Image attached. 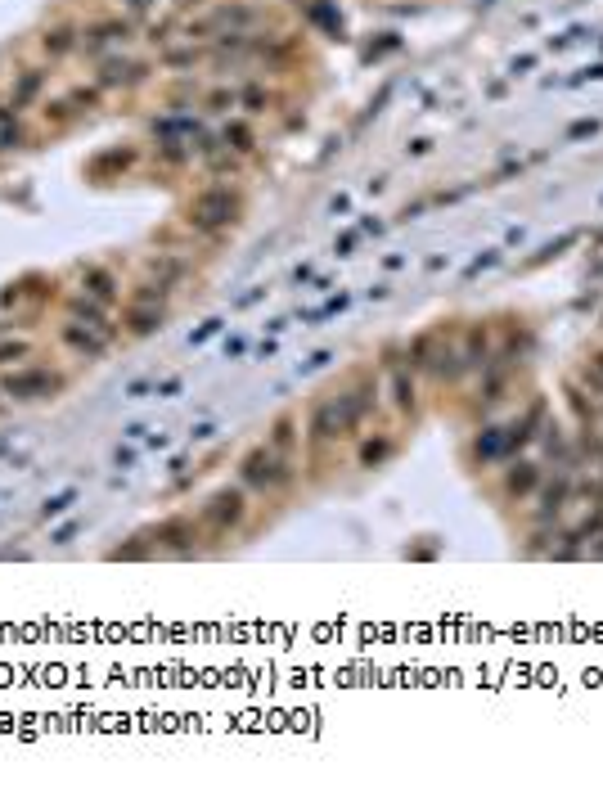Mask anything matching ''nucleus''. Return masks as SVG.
Instances as JSON below:
<instances>
[{
  "mask_svg": "<svg viewBox=\"0 0 603 788\" xmlns=\"http://www.w3.org/2000/svg\"><path fill=\"white\" fill-rule=\"evenodd\" d=\"M239 482L248 491H261V496L288 491L293 487V460L279 455L275 446H252V451L239 460Z\"/></svg>",
  "mask_w": 603,
  "mask_h": 788,
  "instance_id": "nucleus-1",
  "label": "nucleus"
},
{
  "mask_svg": "<svg viewBox=\"0 0 603 788\" xmlns=\"http://www.w3.org/2000/svg\"><path fill=\"white\" fill-rule=\"evenodd\" d=\"M239 221V194L225 190V185H212V190H198L185 208V226L194 235H221Z\"/></svg>",
  "mask_w": 603,
  "mask_h": 788,
  "instance_id": "nucleus-2",
  "label": "nucleus"
},
{
  "mask_svg": "<svg viewBox=\"0 0 603 788\" xmlns=\"http://www.w3.org/2000/svg\"><path fill=\"white\" fill-rule=\"evenodd\" d=\"M252 23H257V5H248V0H221V5H212V10L203 14V19H189L185 28H180V37L185 41H216L221 32H248Z\"/></svg>",
  "mask_w": 603,
  "mask_h": 788,
  "instance_id": "nucleus-3",
  "label": "nucleus"
},
{
  "mask_svg": "<svg viewBox=\"0 0 603 788\" xmlns=\"http://www.w3.org/2000/svg\"><path fill=\"white\" fill-rule=\"evenodd\" d=\"M0 392L18 406L27 401H54L63 392V374H54L50 365H14V370H0Z\"/></svg>",
  "mask_w": 603,
  "mask_h": 788,
  "instance_id": "nucleus-4",
  "label": "nucleus"
},
{
  "mask_svg": "<svg viewBox=\"0 0 603 788\" xmlns=\"http://www.w3.org/2000/svg\"><path fill=\"white\" fill-rule=\"evenodd\" d=\"M243 518H248V491L243 487H221L203 509H198V523H203L207 536H230Z\"/></svg>",
  "mask_w": 603,
  "mask_h": 788,
  "instance_id": "nucleus-5",
  "label": "nucleus"
},
{
  "mask_svg": "<svg viewBox=\"0 0 603 788\" xmlns=\"http://www.w3.org/2000/svg\"><path fill=\"white\" fill-rule=\"evenodd\" d=\"M131 37H135L131 19H99V23H90V28H81V46L77 50H81V55H90V59H108V55H117Z\"/></svg>",
  "mask_w": 603,
  "mask_h": 788,
  "instance_id": "nucleus-6",
  "label": "nucleus"
},
{
  "mask_svg": "<svg viewBox=\"0 0 603 788\" xmlns=\"http://www.w3.org/2000/svg\"><path fill=\"white\" fill-rule=\"evenodd\" d=\"M198 536H203V523L198 518H189V514H171V518H162L158 527L149 532V541H153V550H167V554H194V545H198Z\"/></svg>",
  "mask_w": 603,
  "mask_h": 788,
  "instance_id": "nucleus-7",
  "label": "nucleus"
},
{
  "mask_svg": "<svg viewBox=\"0 0 603 788\" xmlns=\"http://www.w3.org/2000/svg\"><path fill=\"white\" fill-rule=\"evenodd\" d=\"M378 406V379H356L347 392H338V415H342V437L360 433V424L369 419V410Z\"/></svg>",
  "mask_w": 603,
  "mask_h": 788,
  "instance_id": "nucleus-8",
  "label": "nucleus"
},
{
  "mask_svg": "<svg viewBox=\"0 0 603 788\" xmlns=\"http://www.w3.org/2000/svg\"><path fill=\"white\" fill-rule=\"evenodd\" d=\"M149 77V64L144 59H126V55H108L99 59V73H95V86L99 91H131Z\"/></svg>",
  "mask_w": 603,
  "mask_h": 788,
  "instance_id": "nucleus-9",
  "label": "nucleus"
},
{
  "mask_svg": "<svg viewBox=\"0 0 603 788\" xmlns=\"http://www.w3.org/2000/svg\"><path fill=\"white\" fill-rule=\"evenodd\" d=\"M342 437V415H338V397H320L306 415V446L311 451H324L329 442Z\"/></svg>",
  "mask_w": 603,
  "mask_h": 788,
  "instance_id": "nucleus-10",
  "label": "nucleus"
},
{
  "mask_svg": "<svg viewBox=\"0 0 603 788\" xmlns=\"http://www.w3.org/2000/svg\"><path fill=\"white\" fill-rule=\"evenodd\" d=\"M59 343L68 347L77 361H99V356L108 352V338L95 334L90 325H81V320H68V325H59Z\"/></svg>",
  "mask_w": 603,
  "mask_h": 788,
  "instance_id": "nucleus-11",
  "label": "nucleus"
},
{
  "mask_svg": "<svg viewBox=\"0 0 603 788\" xmlns=\"http://www.w3.org/2000/svg\"><path fill=\"white\" fill-rule=\"evenodd\" d=\"M167 325V302H126L122 311V329L131 338H149Z\"/></svg>",
  "mask_w": 603,
  "mask_h": 788,
  "instance_id": "nucleus-12",
  "label": "nucleus"
},
{
  "mask_svg": "<svg viewBox=\"0 0 603 788\" xmlns=\"http://www.w3.org/2000/svg\"><path fill=\"white\" fill-rule=\"evenodd\" d=\"M68 320H81V325H90L95 334H104L108 343L117 338V325L108 320V302L90 298V293H72V298H68Z\"/></svg>",
  "mask_w": 603,
  "mask_h": 788,
  "instance_id": "nucleus-13",
  "label": "nucleus"
},
{
  "mask_svg": "<svg viewBox=\"0 0 603 788\" xmlns=\"http://www.w3.org/2000/svg\"><path fill=\"white\" fill-rule=\"evenodd\" d=\"M567 496H572V473L563 469V473H558L554 482H549L545 491H540V505H536V523H540V527H549V523H554V518L563 514Z\"/></svg>",
  "mask_w": 603,
  "mask_h": 788,
  "instance_id": "nucleus-14",
  "label": "nucleus"
},
{
  "mask_svg": "<svg viewBox=\"0 0 603 788\" xmlns=\"http://www.w3.org/2000/svg\"><path fill=\"white\" fill-rule=\"evenodd\" d=\"M36 46H41L45 59H63V55H72V50L81 46V28H77V23H50Z\"/></svg>",
  "mask_w": 603,
  "mask_h": 788,
  "instance_id": "nucleus-15",
  "label": "nucleus"
},
{
  "mask_svg": "<svg viewBox=\"0 0 603 788\" xmlns=\"http://www.w3.org/2000/svg\"><path fill=\"white\" fill-rule=\"evenodd\" d=\"M536 491H540V464L513 460L509 469H504V496L527 500V496H536Z\"/></svg>",
  "mask_w": 603,
  "mask_h": 788,
  "instance_id": "nucleus-16",
  "label": "nucleus"
},
{
  "mask_svg": "<svg viewBox=\"0 0 603 788\" xmlns=\"http://www.w3.org/2000/svg\"><path fill=\"white\" fill-rule=\"evenodd\" d=\"M387 392H392V410H396V415H414V406H419V388H414V370H410V365H392V383H387Z\"/></svg>",
  "mask_w": 603,
  "mask_h": 788,
  "instance_id": "nucleus-17",
  "label": "nucleus"
},
{
  "mask_svg": "<svg viewBox=\"0 0 603 788\" xmlns=\"http://www.w3.org/2000/svg\"><path fill=\"white\" fill-rule=\"evenodd\" d=\"M464 370H468V365H464V352H459L455 343H441V338H437V347H432V361H428V374H432V379L455 383Z\"/></svg>",
  "mask_w": 603,
  "mask_h": 788,
  "instance_id": "nucleus-18",
  "label": "nucleus"
},
{
  "mask_svg": "<svg viewBox=\"0 0 603 788\" xmlns=\"http://www.w3.org/2000/svg\"><path fill=\"white\" fill-rule=\"evenodd\" d=\"M41 91H45V73H41V68H23V73L14 77V91H9V104H14V109L23 113V109H32V104L41 100Z\"/></svg>",
  "mask_w": 603,
  "mask_h": 788,
  "instance_id": "nucleus-19",
  "label": "nucleus"
},
{
  "mask_svg": "<svg viewBox=\"0 0 603 788\" xmlns=\"http://www.w3.org/2000/svg\"><path fill=\"white\" fill-rule=\"evenodd\" d=\"M81 293H90L99 302H113L122 289H117V275L108 266H81Z\"/></svg>",
  "mask_w": 603,
  "mask_h": 788,
  "instance_id": "nucleus-20",
  "label": "nucleus"
},
{
  "mask_svg": "<svg viewBox=\"0 0 603 788\" xmlns=\"http://www.w3.org/2000/svg\"><path fill=\"white\" fill-rule=\"evenodd\" d=\"M567 406H572V415L581 419V428H590L594 419L603 415V397H594L585 383H567Z\"/></svg>",
  "mask_w": 603,
  "mask_h": 788,
  "instance_id": "nucleus-21",
  "label": "nucleus"
},
{
  "mask_svg": "<svg viewBox=\"0 0 603 788\" xmlns=\"http://www.w3.org/2000/svg\"><path fill=\"white\" fill-rule=\"evenodd\" d=\"M459 352H464V365H468V370H486V365H491V334H486L482 325H473Z\"/></svg>",
  "mask_w": 603,
  "mask_h": 788,
  "instance_id": "nucleus-22",
  "label": "nucleus"
},
{
  "mask_svg": "<svg viewBox=\"0 0 603 788\" xmlns=\"http://www.w3.org/2000/svg\"><path fill=\"white\" fill-rule=\"evenodd\" d=\"M392 451H396V442L387 433L365 437V442H360V469H383V464L392 460Z\"/></svg>",
  "mask_w": 603,
  "mask_h": 788,
  "instance_id": "nucleus-23",
  "label": "nucleus"
},
{
  "mask_svg": "<svg viewBox=\"0 0 603 788\" xmlns=\"http://www.w3.org/2000/svg\"><path fill=\"white\" fill-rule=\"evenodd\" d=\"M149 280H158V284H167V289H176V284L185 280V262H180V257H171V253L149 257Z\"/></svg>",
  "mask_w": 603,
  "mask_h": 788,
  "instance_id": "nucleus-24",
  "label": "nucleus"
},
{
  "mask_svg": "<svg viewBox=\"0 0 603 788\" xmlns=\"http://www.w3.org/2000/svg\"><path fill=\"white\" fill-rule=\"evenodd\" d=\"M266 446H275L279 455H288V460H293V446H297V419H293V415H279L275 424H270Z\"/></svg>",
  "mask_w": 603,
  "mask_h": 788,
  "instance_id": "nucleus-25",
  "label": "nucleus"
},
{
  "mask_svg": "<svg viewBox=\"0 0 603 788\" xmlns=\"http://www.w3.org/2000/svg\"><path fill=\"white\" fill-rule=\"evenodd\" d=\"M221 145L230 149V154H252V149H257V140H252V127L248 122H225V131H221Z\"/></svg>",
  "mask_w": 603,
  "mask_h": 788,
  "instance_id": "nucleus-26",
  "label": "nucleus"
},
{
  "mask_svg": "<svg viewBox=\"0 0 603 788\" xmlns=\"http://www.w3.org/2000/svg\"><path fill=\"white\" fill-rule=\"evenodd\" d=\"M32 338H0V370H14V365L32 361Z\"/></svg>",
  "mask_w": 603,
  "mask_h": 788,
  "instance_id": "nucleus-27",
  "label": "nucleus"
},
{
  "mask_svg": "<svg viewBox=\"0 0 603 788\" xmlns=\"http://www.w3.org/2000/svg\"><path fill=\"white\" fill-rule=\"evenodd\" d=\"M540 424V406L536 410H531V415L527 419H522V424H509V428H504V455H513V451H522V446H527L531 442V428H536Z\"/></svg>",
  "mask_w": 603,
  "mask_h": 788,
  "instance_id": "nucleus-28",
  "label": "nucleus"
},
{
  "mask_svg": "<svg viewBox=\"0 0 603 788\" xmlns=\"http://www.w3.org/2000/svg\"><path fill=\"white\" fill-rule=\"evenodd\" d=\"M432 347H437V334H414L410 347H405V365H410V370H428Z\"/></svg>",
  "mask_w": 603,
  "mask_h": 788,
  "instance_id": "nucleus-29",
  "label": "nucleus"
},
{
  "mask_svg": "<svg viewBox=\"0 0 603 788\" xmlns=\"http://www.w3.org/2000/svg\"><path fill=\"white\" fill-rule=\"evenodd\" d=\"M473 455L482 464H491V460H504V428H486L482 437L473 442Z\"/></svg>",
  "mask_w": 603,
  "mask_h": 788,
  "instance_id": "nucleus-30",
  "label": "nucleus"
},
{
  "mask_svg": "<svg viewBox=\"0 0 603 788\" xmlns=\"http://www.w3.org/2000/svg\"><path fill=\"white\" fill-rule=\"evenodd\" d=\"M581 383L594 392V397H603V347H594V352L585 356V365H581Z\"/></svg>",
  "mask_w": 603,
  "mask_h": 788,
  "instance_id": "nucleus-31",
  "label": "nucleus"
},
{
  "mask_svg": "<svg viewBox=\"0 0 603 788\" xmlns=\"http://www.w3.org/2000/svg\"><path fill=\"white\" fill-rule=\"evenodd\" d=\"M99 95H104V91H99V86L90 82V86H72V91L63 95V100H68V104H72V113H77V118H81V113L99 109Z\"/></svg>",
  "mask_w": 603,
  "mask_h": 788,
  "instance_id": "nucleus-32",
  "label": "nucleus"
},
{
  "mask_svg": "<svg viewBox=\"0 0 603 788\" xmlns=\"http://www.w3.org/2000/svg\"><path fill=\"white\" fill-rule=\"evenodd\" d=\"M198 59H203V50H198L194 41H185V46H167V50H162V64H167V68H194Z\"/></svg>",
  "mask_w": 603,
  "mask_h": 788,
  "instance_id": "nucleus-33",
  "label": "nucleus"
},
{
  "mask_svg": "<svg viewBox=\"0 0 603 788\" xmlns=\"http://www.w3.org/2000/svg\"><path fill=\"white\" fill-rule=\"evenodd\" d=\"M41 118H45V127H68L77 113H72V104L68 100H45L41 104Z\"/></svg>",
  "mask_w": 603,
  "mask_h": 788,
  "instance_id": "nucleus-34",
  "label": "nucleus"
},
{
  "mask_svg": "<svg viewBox=\"0 0 603 788\" xmlns=\"http://www.w3.org/2000/svg\"><path fill=\"white\" fill-rule=\"evenodd\" d=\"M149 554H153L149 536H131V545H117V550H108V559H126V563H131V559H149Z\"/></svg>",
  "mask_w": 603,
  "mask_h": 788,
  "instance_id": "nucleus-35",
  "label": "nucleus"
},
{
  "mask_svg": "<svg viewBox=\"0 0 603 788\" xmlns=\"http://www.w3.org/2000/svg\"><path fill=\"white\" fill-rule=\"evenodd\" d=\"M167 284H158V280H144V284H135V293H131V302H167Z\"/></svg>",
  "mask_w": 603,
  "mask_h": 788,
  "instance_id": "nucleus-36",
  "label": "nucleus"
},
{
  "mask_svg": "<svg viewBox=\"0 0 603 788\" xmlns=\"http://www.w3.org/2000/svg\"><path fill=\"white\" fill-rule=\"evenodd\" d=\"M158 154H162V163H171V167H176V163H185V158L194 154V149H185V140H162V145H158Z\"/></svg>",
  "mask_w": 603,
  "mask_h": 788,
  "instance_id": "nucleus-37",
  "label": "nucleus"
},
{
  "mask_svg": "<svg viewBox=\"0 0 603 788\" xmlns=\"http://www.w3.org/2000/svg\"><path fill=\"white\" fill-rule=\"evenodd\" d=\"M239 104H243L248 113H261V109L270 104V95L261 91V86H243V91H239Z\"/></svg>",
  "mask_w": 603,
  "mask_h": 788,
  "instance_id": "nucleus-38",
  "label": "nucleus"
},
{
  "mask_svg": "<svg viewBox=\"0 0 603 788\" xmlns=\"http://www.w3.org/2000/svg\"><path fill=\"white\" fill-rule=\"evenodd\" d=\"M207 109H212V113L239 109V91H212V95H207Z\"/></svg>",
  "mask_w": 603,
  "mask_h": 788,
  "instance_id": "nucleus-39",
  "label": "nucleus"
},
{
  "mask_svg": "<svg viewBox=\"0 0 603 788\" xmlns=\"http://www.w3.org/2000/svg\"><path fill=\"white\" fill-rule=\"evenodd\" d=\"M131 149H117V154H104V158H99V163L95 167H90V172H95V176H104L108 172V167H131Z\"/></svg>",
  "mask_w": 603,
  "mask_h": 788,
  "instance_id": "nucleus-40",
  "label": "nucleus"
},
{
  "mask_svg": "<svg viewBox=\"0 0 603 788\" xmlns=\"http://www.w3.org/2000/svg\"><path fill=\"white\" fill-rule=\"evenodd\" d=\"M72 500H77V496H72V491H59V496H50V500H45V505H41V518H59V514H68V505H72Z\"/></svg>",
  "mask_w": 603,
  "mask_h": 788,
  "instance_id": "nucleus-41",
  "label": "nucleus"
},
{
  "mask_svg": "<svg viewBox=\"0 0 603 788\" xmlns=\"http://www.w3.org/2000/svg\"><path fill=\"white\" fill-rule=\"evenodd\" d=\"M221 325H225V320H221V316H212V320H207V325H198L194 334H189V343H194V347H198V343H207V338H212V334H221Z\"/></svg>",
  "mask_w": 603,
  "mask_h": 788,
  "instance_id": "nucleus-42",
  "label": "nucleus"
},
{
  "mask_svg": "<svg viewBox=\"0 0 603 788\" xmlns=\"http://www.w3.org/2000/svg\"><path fill=\"white\" fill-rule=\"evenodd\" d=\"M122 5H126V19H144V14H149L158 0H122Z\"/></svg>",
  "mask_w": 603,
  "mask_h": 788,
  "instance_id": "nucleus-43",
  "label": "nucleus"
},
{
  "mask_svg": "<svg viewBox=\"0 0 603 788\" xmlns=\"http://www.w3.org/2000/svg\"><path fill=\"white\" fill-rule=\"evenodd\" d=\"M329 361H333V356H329V352H315V356H311V361H302V374H311V370H320V365H329Z\"/></svg>",
  "mask_w": 603,
  "mask_h": 788,
  "instance_id": "nucleus-44",
  "label": "nucleus"
},
{
  "mask_svg": "<svg viewBox=\"0 0 603 788\" xmlns=\"http://www.w3.org/2000/svg\"><path fill=\"white\" fill-rule=\"evenodd\" d=\"M72 536H77V523H68V527H63V532H54V545H68Z\"/></svg>",
  "mask_w": 603,
  "mask_h": 788,
  "instance_id": "nucleus-45",
  "label": "nucleus"
},
{
  "mask_svg": "<svg viewBox=\"0 0 603 788\" xmlns=\"http://www.w3.org/2000/svg\"><path fill=\"white\" fill-rule=\"evenodd\" d=\"M176 392H180V379H167V383L158 388V397H176Z\"/></svg>",
  "mask_w": 603,
  "mask_h": 788,
  "instance_id": "nucleus-46",
  "label": "nucleus"
},
{
  "mask_svg": "<svg viewBox=\"0 0 603 788\" xmlns=\"http://www.w3.org/2000/svg\"><path fill=\"white\" fill-rule=\"evenodd\" d=\"M594 541H599V545H594V550H590V559H603V532L594 536Z\"/></svg>",
  "mask_w": 603,
  "mask_h": 788,
  "instance_id": "nucleus-47",
  "label": "nucleus"
},
{
  "mask_svg": "<svg viewBox=\"0 0 603 788\" xmlns=\"http://www.w3.org/2000/svg\"><path fill=\"white\" fill-rule=\"evenodd\" d=\"M0 415H9V397H5V392H0Z\"/></svg>",
  "mask_w": 603,
  "mask_h": 788,
  "instance_id": "nucleus-48",
  "label": "nucleus"
},
{
  "mask_svg": "<svg viewBox=\"0 0 603 788\" xmlns=\"http://www.w3.org/2000/svg\"><path fill=\"white\" fill-rule=\"evenodd\" d=\"M599 325H603V320H599Z\"/></svg>",
  "mask_w": 603,
  "mask_h": 788,
  "instance_id": "nucleus-49",
  "label": "nucleus"
}]
</instances>
